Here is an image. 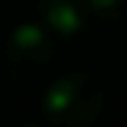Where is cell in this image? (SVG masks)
Here are the masks:
<instances>
[{"instance_id":"1","label":"cell","mask_w":127,"mask_h":127,"mask_svg":"<svg viewBox=\"0 0 127 127\" xmlns=\"http://www.w3.org/2000/svg\"><path fill=\"white\" fill-rule=\"evenodd\" d=\"M41 108L54 127H92L105 111V84L92 70L65 73L49 84Z\"/></svg>"},{"instance_id":"2","label":"cell","mask_w":127,"mask_h":127,"mask_svg":"<svg viewBox=\"0 0 127 127\" xmlns=\"http://www.w3.org/2000/svg\"><path fill=\"white\" fill-rule=\"evenodd\" d=\"M54 57L51 35L41 25H19L5 43V78L25 81L38 76Z\"/></svg>"},{"instance_id":"3","label":"cell","mask_w":127,"mask_h":127,"mask_svg":"<svg viewBox=\"0 0 127 127\" xmlns=\"http://www.w3.org/2000/svg\"><path fill=\"white\" fill-rule=\"evenodd\" d=\"M87 8L84 3H76V0H60L54 3L51 8H46L41 16L43 22L49 25L51 32H57L60 38H76L87 30Z\"/></svg>"},{"instance_id":"4","label":"cell","mask_w":127,"mask_h":127,"mask_svg":"<svg viewBox=\"0 0 127 127\" xmlns=\"http://www.w3.org/2000/svg\"><path fill=\"white\" fill-rule=\"evenodd\" d=\"M84 8L103 22H119L127 19V0H81Z\"/></svg>"},{"instance_id":"5","label":"cell","mask_w":127,"mask_h":127,"mask_svg":"<svg viewBox=\"0 0 127 127\" xmlns=\"http://www.w3.org/2000/svg\"><path fill=\"white\" fill-rule=\"evenodd\" d=\"M27 3H30L32 8H38V11L43 14L46 8H51V5H54V3H60V0H27Z\"/></svg>"},{"instance_id":"6","label":"cell","mask_w":127,"mask_h":127,"mask_svg":"<svg viewBox=\"0 0 127 127\" xmlns=\"http://www.w3.org/2000/svg\"><path fill=\"white\" fill-rule=\"evenodd\" d=\"M16 127H41V125H38L35 119H25V122H19Z\"/></svg>"}]
</instances>
